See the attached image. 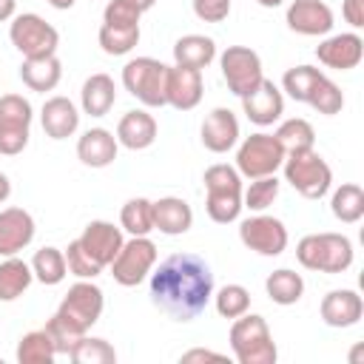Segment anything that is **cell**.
I'll return each instance as SVG.
<instances>
[{
	"mask_svg": "<svg viewBox=\"0 0 364 364\" xmlns=\"http://www.w3.org/2000/svg\"><path fill=\"white\" fill-rule=\"evenodd\" d=\"M279 196V179L276 173L270 176H259V179H250L247 191H242V208L253 210V213H262L267 210Z\"/></svg>",
	"mask_w": 364,
	"mask_h": 364,
	"instance_id": "37",
	"label": "cell"
},
{
	"mask_svg": "<svg viewBox=\"0 0 364 364\" xmlns=\"http://www.w3.org/2000/svg\"><path fill=\"white\" fill-rule=\"evenodd\" d=\"M264 290H267L270 301H276L282 307H290L304 296V279L290 267H279V270H273L267 276Z\"/></svg>",
	"mask_w": 364,
	"mask_h": 364,
	"instance_id": "30",
	"label": "cell"
},
{
	"mask_svg": "<svg viewBox=\"0 0 364 364\" xmlns=\"http://www.w3.org/2000/svg\"><path fill=\"white\" fill-rule=\"evenodd\" d=\"M358 358H361V347H355V350L350 353V361H358Z\"/></svg>",
	"mask_w": 364,
	"mask_h": 364,
	"instance_id": "52",
	"label": "cell"
},
{
	"mask_svg": "<svg viewBox=\"0 0 364 364\" xmlns=\"http://www.w3.org/2000/svg\"><path fill=\"white\" fill-rule=\"evenodd\" d=\"M173 60L176 65H188V68H205L216 60V43L205 34H185L173 43Z\"/></svg>",
	"mask_w": 364,
	"mask_h": 364,
	"instance_id": "28",
	"label": "cell"
},
{
	"mask_svg": "<svg viewBox=\"0 0 364 364\" xmlns=\"http://www.w3.org/2000/svg\"><path fill=\"white\" fill-rule=\"evenodd\" d=\"M321 318L327 327H353L361 321L364 316V301L355 290H330L324 299H321V307H318Z\"/></svg>",
	"mask_w": 364,
	"mask_h": 364,
	"instance_id": "20",
	"label": "cell"
},
{
	"mask_svg": "<svg viewBox=\"0 0 364 364\" xmlns=\"http://www.w3.org/2000/svg\"><path fill=\"white\" fill-rule=\"evenodd\" d=\"M213 299V304H216V313L222 316V318H239L242 313H247L250 310V293H247V287H242V284H225L216 296H210Z\"/></svg>",
	"mask_w": 364,
	"mask_h": 364,
	"instance_id": "41",
	"label": "cell"
},
{
	"mask_svg": "<svg viewBox=\"0 0 364 364\" xmlns=\"http://www.w3.org/2000/svg\"><path fill=\"white\" fill-rule=\"evenodd\" d=\"M276 139L282 142L284 154H293V151H304V148H313L316 142V131L307 119L301 117H293V119H284L276 131Z\"/></svg>",
	"mask_w": 364,
	"mask_h": 364,
	"instance_id": "35",
	"label": "cell"
},
{
	"mask_svg": "<svg viewBox=\"0 0 364 364\" xmlns=\"http://www.w3.org/2000/svg\"><path fill=\"white\" fill-rule=\"evenodd\" d=\"M202 145L210 154H228L239 142V119L230 108H213L202 119Z\"/></svg>",
	"mask_w": 364,
	"mask_h": 364,
	"instance_id": "18",
	"label": "cell"
},
{
	"mask_svg": "<svg viewBox=\"0 0 364 364\" xmlns=\"http://www.w3.org/2000/svg\"><path fill=\"white\" fill-rule=\"evenodd\" d=\"M316 57L321 65L327 68H336V71H350L361 63L364 57V40L355 34V31H347V34H333L327 40L318 43L316 48Z\"/></svg>",
	"mask_w": 364,
	"mask_h": 364,
	"instance_id": "16",
	"label": "cell"
},
{
	"mask_svg": "<svg viewBox=\"0 0 364 364\" xmlns=\"http://www.w3.org/2000/svg\"><path fill=\"white\" fill-rule=\"evenodd\" d=\"M330 210L338 222L355 225L364 216V191L355 182H344L341 188H336V193L330 199Z\"/></svg>",
	"mask_w": 364,
	"mask_h": 364,
	"instance_id": "31",
	"label": "cell"
},
{
	"mask_svg": "<svg viewBox=\"0 0 364 364\" xmlns=\"http://www.w3.org/2000/svg\"><path fill=\"white\" fill-rule=\"evenodd\" d=\"M31 279H34L31 264H26L17 256H6L0 262V301H14L17 296H23Z\"/></svg>",
	"mask_w": 364,
	"mask_h": 364,
	"instance_id": "29",
	"label": "cell"
},
{
	"mask_svg": "<svg viewBox=\"0 0 364 364\" xmlns=\"http://www.w3.org/2000/svg\"><path fill=\"white\" fill-rule=\"evenodd\" d=\"M165 100L176 111H191L202 102V71L188 65H168Z\"/></svg>",
	"mask_w": 364,
	"mask_h": 364,
	"instance_id": "15",
	"label": "cell"
},
{
	"mask_svg": "<svg viewBox=\"0 0 364 364\" xmlns=\"http://www.w3.org/2000/svg\"><path fill=\"white\" fill-rule=\"evenodd\" d=\"M282 162H284V148L276 139V134H264V131L250 134L236 151V171L247 179L270 176L282 168Z\"/></svg>",
	"mask_w": 364,
	"mask_h": 364,
	"instance_id": "8",
	"label": "cell"
},
{
	"mask_svg": "<svg viewBox=\"0 0 364 364\" xmlns=\"http://www.w3.org/2000/svg\"><path fill=\"white\" fill-rule=\"evenodd\" d=\"M139 17H142V11L128 0H108V6L102 11V23L117 26V28H136Z\"/></svg>",
	"mask_w": 364,
	"mask_h": 364,
	"instance_id": "43",
	"label": "cell"
},
{
	"mask_svg": "<svg viewBox=\"0 0 364 364\" xmlns=\"http://www.w3.org/2000/svg\"><path fill=\"white\" fill-rule=\"evenodd\" d=\"M102 307H105V299H102V290L88 282V279H80L77 284L68 287L65 299L60 301L57 313L51 316L60 327H65L68 333L74 336H85L102 316Z\"/></svg>",
	"mask_w": 364,
	"mask_h": 364,
	"instance_id": "5",
	"label": "cell"
},
{
	"mask_svg": "<svg viewBox=\"0 0 364 364\" xmlns=\"http://www.w3.org/2000/svg\"><path fill=\"white\" fill-rule=\"evenodd\" d=\"M63 77V65L57 60V54H46V57H23L20 65V80L23 85H28L31 91H54L57 82Z\"/></svg>",
	"mask_w": 364,
	"mask_h": 364,
	"instance_id": "26",
	"label": "cell"
},
{
	"mask_svg": "<svg viewBox=\"0 0 364 364\" xmlns=\"http://www.w3.org/2000/svg\"><path fill=\"white\" fill-rule=\"evenodd\" d=\"M213 296V270L196 253H173L151 273V301L173 321H193Z\"/></svg>",
	"mask_w": 364,
	"mask_h": 364,
	"instance_id": "1",
	"label": "cell"
},
{
	"mask_svg": "<svg viewBox=\"0 0 364 364\" xmlns=\"http://www.w3.org/2000/svg\"><path fill=\"white\" fill-rule=\"evenodd\" d=\"M31 273H34L37 282H43V284H48V287L60 284V282L65 279V273H68V267H65V253H63L60 247H40V250L34 253V259H31Z\"/></svg>",
	"mask_w": 364,
	"mask_h": 364,
	"instance_id": "34",
	"label": "cell"
},
{
	"mask_svg": "<svg viewBox=\"0 0 364 364\" xmlns=\"http://www.w3.org/2000/svg\"><path fill=\"white\" fill-rule=\"evenodd\" d=\"M154 139H156V119L142 108L128 111L117 125V142L125 145L128 151H145L154 145Z\"/></svg>",
	"mask_w": 364,
	"mask_h": 364,
	"instance_id": "25",
	"label": "cell"
},
{
	"mask_svg": "<svg viewBox=\"0 0 364 364\" xmlns=\"http://www.w3.org/2000/svg\"><path fill=\"white\" fill-rule=\"evenodd\" d=\"M9 40L23 57H46L57 54L60 34L51 23H46L40 14H17L9 26Z\"/></svg>",
	"mask_w": 364,
	"mask_h": 364,
	"instance_id": "10",
	"label": "cell"
},
{
	"mask_svg": "<svg viewBox=\"0 0 364 364\" xmlns=\"http://www.w3.org/2000/svg\"><path fill=\"white\" fill-rule=\"evenodd\" d=\"M9 193H11V182H9V176L0 171V202H6Z\"/></svg>",
	"mask_w": 364,
	"mask_h": 364,
	"instance_id": "48",
	"label": "cell"
},
{
	"mask_svg": "<svg viewBox=\"0 0 364 364\" xmlns=\"http://www.w3.org/2000/svg\"><path fill=\"white\" fill-rule=\"evenodd\" d=\"M156 264V245L148 236H131L122 242L119 253L111 262V276L122 287H136Z\"/></svg>",
	"mask_w": 364,
	"mask_h": 364,
	"instance_id": "11",
	"label": "cell"
},
{
	"mask_svg": "<svg viewBox=\"0 0 364 364\" xmlns=\"http://www.w3.org/2000/svg\"><path fill=\"white\" fill-rule=\"evenodd\" d=\"M219 65H222V77H225L228 88H230L239 100L247 97V94L264 80V74H262V60H259V54H256L253 48H247V46H228V48L222 51V57H219Z\"/></svg>",
	"mask_w": 364,
	"mask_h": 364,
	"instance_id": "12",
	"label": "cell"
},
{
	"mask_svg": "<svg viewBox=\"0 0 364 364\" xmlns=\"http://www.w3.org/2000/svg\"><path fill=\"white\" fill-rule=\"evenodd\" d=\"M259 6H264V9H276V6H282L284 0H256Z\"/></svg>",
	"mask_w": 364,
	"mask_h": 364,
	"instance_id": "51",
	"label": "cell"
},
{
	"mask_svg": "<svg viewBox=\"0 0 364 364\" xmlns=\"http://www.w3.org/2000/svg\"><path fill=\"white\" fill-rule=\"evenodd\" d=\"M122 242H125V239H122V228H114L111 222H102V219L88 222L85 230H82V236H80V245H82L102 267H108V264L114 262V256L119 253Z\"/></svg>",
	"mask_w": 364,
	"mask_h": 364,
	"instance_id": "21",
	"label": "cell"
},
{
	"mask_svg": "<svg viewBox=\"0 0 364 364\" xmlns=\"http://www.w3.org/2000/svg\"><path fill=\"white\" fill-rule=\"evenodd\" d=\"M117 151H119V142L105 128H88L77 139V156L88 168H108L117 159Z\"/></svg>",
	"mask_w": 364,
	"mask_h": 364,
	"instance_id": "22",
	"label": "cell"
},
{
	"mask_svg": "<svg viewBox=\"0 0 364 364\" xmlns=\"http://www.w3.org/2000/svg\"><path fill=\"white\" fill-rule=\"evenodd\" d=\"M205 210L216 225H230L242 213V173L225 162H216L205 171Z\"/></svg>",
	"mask_w": 364,
	"mask_h": 364,
	"instance_id": "2",
	"label": "cell"
},
{
	"mask_svg": "<svg viewBox=\"0 0 364 364\" xmlns=\"http://www.w3.org/2000/svg\"><path fill=\"white\" fill-rule=\"evenodd\" d=\"M54 358H57V350H54V341H51L46 327L26 333L17 344V361L20 364H51Z\"/></svg>",
	"mask_w": 364,
	"mask_h": 364,
	"instance_id": "33",
	"label": "cell"
},
{
	"mask_svg": "<svg viewBox=\"0 0 364 364\" xmlns=\"http://www.w3.org/2000/svg\"><path fill=\"white\" fill-rule=\"evenodd\" d=\"M307 105L316 108V111L324 114V117H333V114H338V111L344 108V94H341V88H338L327 74H321L318 82L310 88Z\"/></svg>",
	"mask_w": 364,
	"mask_h": 364,
	"instance_id": "36",
	"label": "cell"
},
{
	"mask_svg": "<svg viewBox=\"0 0 364 364\" xmlns=\"http://www.w3.org/2000/svg\"><path fill=\"white\" fill-rule=\"evenodd\" d=\"M63 253H65V267H68L71 276H77V279H94V276L102 273V264L80 245V239L68 242V247Z\"/></svg>",
	"mask_w": 364,
	"mask_h": 364,
	"instance_id": "42",
	"label": "cell"
},
{
	"mask_svg": "<svg viewBox=\"0 0 364 364\" xmlns=\"http://www.w3.org/2000/svg\"><path fill=\"white\" fill-rule=\"evenodd\" d=\"M31 136V102L23 94L0 97V154L17 156Z\"/></svg>",
	"mask_w": 364,
	"mask_h": 364,
	"instance_id": "9",
	"label": "cell"
},
{
	"mask_svg": "<svg viewBox=\"0 0 364 364\" xmlns=\"http://www.w3.org/2000/svg\"><path fill=\"white\" fill-rule=\"evenodd\" d=\"M193 14L205 23H222L230 14V0H193Z\"/></svg>",
	"mask_w": 364,
	"mask_h": 364,
	"instance_id": "44",
	"label": "cell"
},
{
	"mask_svg": "<svg viewBox=\"0 0 364 364\" xmlns=\"http://www.w3.org/2000/svg\"><path fill=\"white\" fill-rule=\"evenodd\" d=\"M230 350L239 364H276L279 350L264 316L242 313L230 327Z\"/></svg>",
	"mask_w": 364,
	"mask_h": 364,
	"instance_id": "4",
	"label": "cell"
},
{
	"mask_svg": "<svg viewBox=\"0 0 364 364\" xmlns=\"http://www.w3.org/2000/svg\"><path fill=\"white\" fill-rule=\"evenodd\" d=\"M68 358L74 364H114L117 361V350L105 338H88V336H82L74 344V350L68 353Z\"/></svg>",
	"mask_w": 364,
	"mask_h": 364,
	"instance_id": "39",
	"label": "cell"
},
{
	"mask_svg": "<svg viewBox=\"0 0 364 364\" xmlns=\"http://www.w3.org/2000/svg\"><path fill=\"white\" fill-rule=\"evenodd\" d=\"M97 40H100V46H102L105 54L122 57V54H128L139 43V26L136 28H117V26H105L102 23Z\"/></svg>",
	"mask_w": 364,
	"mask_h": 364,
	"instance_id": "40",
	"label": "cell"
},
{
	"mask_svg": "<svg viewBox=\"0 0 364 364\" xmlns=\"http://www.w3.org/2000/svg\"><path fill=\"white\" fill-rule=\"evenodd\" d=\"M40 122L51 139H65L80 128V111L68 97H51L43 102Z\"/></svg>",
	"mask_w": 364,
	"mask_h": 364,
	"instance_id": "23",
	"label": "cell"
},
{
	"mask_svg": "<svg viewBox=\"0 0 364 364\" xmlns=\"http://www.w3.org/2000/svg\"><path fill=\"white\" fill-rule=\"evenodd\" d=\"M179 361H185V364H191V361H228V355L213 353V350H202V347H196V350L182 353V358H179Z\"/></svg>",
	"mask_w": 364,
	"mask_h": 364,
	"instance_id": "46",
	"label": "cell"
},
{
	"mask_svg": "<svg viewBox=\"0 0 364 364\" xmlns=\"http://www.w3.org/2000/svg\"><path fill=\"white\" fill-rule=\"evenodd\" d=\"M119 225L131 236H148L154 230V202L145 196H134L119 210Z\"/></svg>",
	"mask_w": 364,
	"mask_h": 364,
	"instance_id": "32",
	"label": "cell"
},
{
	"mask_svg": "<svg viewBox=\"0 0 364 364\" xmlns=\"http://www.w3.org/2000/svg\"><path fill=\"white\" fill-rule=\"evenodd\" d=\"M321 74H324V71H318V68H313V65H293V68L284 71V77H282V88L287 91L290 100H296V102H307L310 88L318 82Z\"/></svg>",
	"mask_w": 364,
	"mask_h": 364,
	"instance_id": "38",
	"label": "cell"
},
{
	"mask_svg": "<svg viewBox=\"0 0 364 364\" xmlns=\"http://www.w3.org/2000/svg\"><path fill=\"white\" fill-rule=\"evenodd\" d=\"M287 28L304 37H321L333 28V9L324 0H293L287 6Z\"/></svg>",
	"mask_w": 364,
	"mask_h": 364,
	"instance_id": "14",
	"label": "cell"
},
{
	"mask_svg": "<svg viewBox=\"0 0 364 364\" xmlns=\"http://www.w3.org/2000/svg\"><path fill=\"white\" fill-rule=\"evenodd\" d=\"M353 242L341 233H310L296 245V259L307 270L318 273H344L353 264Z\"/></svg>",
	"mask_w": 364,
	"mask_h": 364,
	"instance_id": "3",
	"label": "cell"
},
{
	"mask_svg": "<svg viewBox=\"0 0 364 364\" xmlns=\"http://www.w3.org/2000/svg\"><path fill=\"white\" fill-rule=\"evenodd\" d=\"M193 225V210L179 196H162L154 202V230L165 236H182Z\"/></svg>",
	"mask_w": 364,
	"mask_h": 364,
	"instance_id": "24",
	"label": "cell"
},
{
	"mask_svg": "<svg viewBox=\"0 0 364 364\" xmlns=\"http://www.w3.org/2000/svg\"><path fill=\"white\" fill-rule=\"evenodd\" d=\"M239 239L247 250H253L259 256H279L287 247V228L276 216L256 213L239 225Z\"/></svg>",
	"mask_w": 364,
	"mask_h": 364,
	"instance_id": "13",
	"label": "cell"
},
{
	"mask_svg": "<svg viewBox=\"0 0 364 364\" xmlns=\"http://www.w3.org/2000/svg\"><path fill=\"white\" fill-rule=\"evenodd\" d=\"M242 108L250 122L264 128V125H273L284 114V97L273 80H262L247 97H242Z\"/></svg>",
	"mask_w": 364,
	"mask_h": 364,
	"instance_id": "17",
	"label": "cell"
},
{
	"mask_svg": "<svg viewBox=\"0 0 364 364\" xmlns=\"http://www.w3.org/2000/svg\"><path fill=\"white\" fill-rule=\"evenodd\" d=\"M77 0H48V6H54V9H60V11H65V9H71Z\"/></svg>",
	"mask_w": 364,
	"mask_h": 364,
	"instance_id": "49",
	"label": "cell"
},
{
	"mask_svg": "<svg viewBox=\"0 0 364 364\" xmlns=\"http://www.w3.org/2000/svg\"><path fill=\"white\" fill-rule=\"evenodd\" d=\"M34 239V219L23 208L0 210V256H17Z\"/></svg>",
	"mask_w": 364,
	"mask_h": 364,
	"instance_id": "19",
	"label": "cell"
},
{
	"mask_svg": "<svg viewBox=\"0 0 364 364\" xmlns=\"http://www.w3.org/2000/svg\"><path fill=\"white\" fill-rule=\"evenodd\" d=\"M117 102V85L108 74H91L85 82H82V91H80V105L85 114L91 117H105Z\"/></svg>",
	"mask_w": 364,
	"mask_h": 364,
	"instance_id": "27",
	"label": "cell"
},
{
	"mask_svg": "<svg viewBox=\"0 0 364 364\" xmlns=\"http://www.w3.org/2000/svg\"><path fill=\"white\" fill-rule=\"evenodd\" d=\"M14 6H17V0H0V23L14 17Z\"/></svg>",
	"mask_w": 364,
	"mask_h": 364,
	"instance_id": "47",
	"label": "cell"
},
{
	"mask_svg": "<svg viewBox=\"0 0 364 364\" xmlns=\"http://www.w3.org/2000/svg\"><path fill=\"white\" fill-rule=\"evenodd\" d=\"M165 82H168V65L154 57H136L122 65V85L131 97H136L148 108L168 105L165 100Z\"/></svg>",
	"mask_w": 364,
	"mask_h": 364,
	"instance_id": "7",
	"label": "cell"
},
{
	"mask_svg": "<svg viewBox=\"0 0 364 364\" xmlns=\"http://www.w3.org/2000/svg\"><path fill=\"white\" fill-rule=\"evenodd\" d=\"M128 3H134V6L139 9V11H148V9H151V6L156 3V0H128Z\"/></svg>",
	"mask_w": 364,
	"mask_h": 364,
	"instance_id": "50",
	"label": "cell"
},
{
	"mask_svg": "<svg viewBox=\"0 0 364 364\" xmlns=\"http://www.w3.org/2000/svg\"><path fill=\"white\" fill-rule=\"evenodd\" d=\"M341 14H344V20H347L353 28H361V26H364V0H344Z\"/></svg>",
	"mask_w": 364,
	"mask_h": 364,
	"instance_id": "45",
	"label": "cell"
},
{
	"mask_svg": "<svg viewBox=\"0 0 364 364\" xmlns=\"http://www.w3.org/2000/svg\"><path fill=\"white\" fill-rule=\"evenodd\" d=\"M284 179L304 196V199H321L330 185H333V171L330 165L321 159V154L316 148H304V151H293L284 154Z\"/></svg>",
	"mask_w": 364,
	"mask_h": 364,
	"instance_id": "6",
	"label": "cell"
}]
</instances>
